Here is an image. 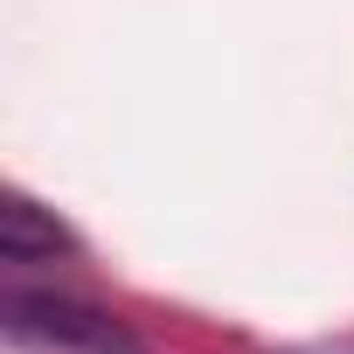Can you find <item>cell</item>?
<instances>
[{
    "label": "cell",
    "mask_w": 354,
    "mask_h": 354,
    "mask_svg": "<svg viewBox=\"0 0 354 354\" xmlns=\"http://www.w3.org/2000/svg\"><path fill=\"white\" fill-rule=\"evenodd\" d=\"M0 326H8L15 347H35V354H146L125 333V319H111L84 299H63V292H28V285H8Z\"/></svg>",
    "instance_id": "obj_1"
},
{
    "label": "cell",
    "mask_w": 354,
    "mask_h": 354,
    "mask_svg": "<svg viewBox=\"0 0 354 354\" xmlns=\"http://www.w3.org/2000/svg\"><path fill=\"white\" fill-rule=\"evenodd\" d=\"M56 250H70V236H63L28 195H8V202H0V257H8V264H35V257H56Z\"/></svg>",
    "instance_id": "obj_2"
}]
</instances>
